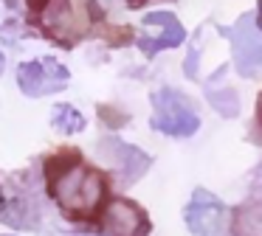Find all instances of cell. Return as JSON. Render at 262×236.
I'll return each instance as SVG.
<instances>
[{"mask_svg":"<svg viewBox=\"0 0 262 236\" xmlns=\"http://www.w3.org/2000/svg\"><path fill=\"white\" fill-rule=\"evenodd\" d=\"M46 177L54 202L71 219H88L102 208L104 191H107L104 177L102 172L82 160L79 152H59L48 157Z\"/></svg>","mask_w":262,"mask_h":236,"instance_id":"cell-1","label":"cell"},{"mask_svg":"<svg viewBox=\"0 0 262 236\" xmlns=\"http://www.w3.org/2000/svg\"><path fill=\"white\" fill-rule=\"evenodd\" d=\"M152 127L164 135H172V138H186V135L198 132L200 118L198 110L192 107V101L186 96H181L172 87H161L152 93Z\"/></svg>","mask_w":262,"mask_h":236,"instance_id":"cell-2","label":"cell"},{"mask_svg":"<svg viewBox=\"0 0 262 236\" xmlns=\"http://www.w3.org/2000/svg\"><path fill=\"white\" fill-rule=\"evenodd\" d=\"M29 9L40 14L42 31L59 45H74L85 34V20L71 0H29Z\"/></svg>","mask_w":262,"mask_h":236,"instance_id":"cell-3","label":"cell"},{"mask_svg":"<svg viewBox=\"0 0 262 236\" xmlns=\"http://www.w3.org/2000/svg\"><path fill=\"white\" fill-rule=\"evenodd\" d=\"M183 219L194 236H231V211L226 208V202H220L203 188L192 194Z\"/></svg>","mask_w":262,"mask_h":236,"instance_id":"cell-4","label":"cell"},{"mask_svg":"<svg viewBox=\"0 0 262 236\" xmlns=\"http://www.w3.org/2000/svg\"><path fill=\"white\" fill-rule=\"evenodd\" d=\"M231 39L234 67L243 76H262V28L254 20V14H243L237 26L228 31Z\"/></svg>","mask_w":262,"mask_h":236,"instance_id":"cell-5","label":"cell"},{"mask_svg":"<svg viewBox=\"0 0 262 236\" xmlns=\"http://www.w3.org/2000/svg\"><path fill=\"white\" fill-rule=\"evenodd\" d=\"M71 82V73L62 62L51 59V56H42L34 62H23L17 67V84L26 96L31 99H40V96L57 93L65 84Z\"/></svg>","mask_w":262,"mask_h":236,"instance_id":"cell-6","label":"cell"},{"mask_svg":"<svg viewBox=\"0 0 262 236\" xmlns=\"http://www.w3.org/2000/svg\"><path fill=\"white\" fill-rule=\"evenodd\" d=\"M99 230L104 236H149V219L136 202L113 200L99 214Z\"/></svg>","mask_w":262,"mask_h":236,"instance_id":"cell-7","label":"cell"},{"mask_svg":"<svg viewBox=\"0 0 262 236\" xmlns=\"http://www.w3.org/2000/svg\"><path fill=\"white\" fill-rule=\"evenodd\" d=\"M186 39V31L178 22L172 11H152L141 20V31H138V45L147 54H158V51L175 48Z\"/></svg>","mask_w":262,"mask_h":236,"instance_id":"cell-8","label":"cell"},{"mask_svg":"<svg viewBox=\"0 0 262 236\" xmlns=\"http://www.w3.org/2000/svg\"><path fill=\"white\" fill-rule=\"evenodd\" d=\"M99 149H102L104 160H110L116 169H119L121 185H133L149 169V155L147 152L136 149V146L124 144V140H119V138H107Z\"/></svg>","mask_w":262,"mask_h":236,"instance_id":"cell-9","label":"cell"},{"mask_svg":"<svg viewBox=\"0 0 262 236\" xmlns=\"http://www.w3.org/2000/svg\"><path fill=\"white\" fill-rule=\"evenodd\" d=\"M51 124L62 135H74V132H82V129H85V115H82L74 104H57L51 110Z\"/></svg>","mask_w":262,"mask_h":236,"instance_id":"cell-10","label":"cell"},{"mask_svg":"<svg viewBox=\"0 0 262 236\" xmlns=\"http://www.w3.org/2000/svg\"><path fill=\"white\" fill-rule=\"evenodd\" d=\"M206 99L211 101V107H214L217 112H223V115H237L239 112V99L237 93H234L231 87H220L217 90L214 84H206Z\"/></svg>","mask_w":262,"mask_h":236,"instance_id":"cell-11","label":"cell"},{"mask_svg":"<svg viewBox=\"0 0 262 236\" xmlns=\"http://www.w3.org/2000/svg\"><path fill=\"white\" fill-rule=\"evenodd\" d=\"M256 230L262 233V205H248L237 214V236H256Z\"/></svg>","mask_w":262,"mask_h":236,"instance_id":"cell-12","label":"cell"},{"mask_svg":"<svg viewBox=\"0 0 262 236\" xmlns=\"http://www.w3.org/2000/svg\"><path fill=\"white\" fill-rule=\"evenodd\" d=\"M6 208V197H3V188H0V211Z\"/></svg>","mask_w":262,"mask_h":236,"instance_id":"cell-13","label":"cell"},{"mask_svg":"<svg viewBox=\"0 0 262 236\" xmlns=\"http://www.w3.org/2000/svg\"><path fill=\"white\" fill-rule=\"evenodd\" d=\"M3 65H6V56L0 54V73H3Z\"/></svg>","mask_w":262,"mask_h":236,"instance_id":"cell-14","label":"cell"},{"mask_svg":"<svg viewBox=\"0 0 262 236\" xmlns=\"http://www.w3.org/2000/svg\"><path fill=\"white\" fill-rule=\"evenodd\" d=\"M256 22H259V28H262V3H259V20H256Z\"/></svg>","mask_w":262,"mask_h":236,"instance_id":"cell-15","label":"cell"},{"mask_svg":"<svg viewBox=\"0 0 262 236\" xmlns=\"http://www.w3.org/2000/svg\"><path fill=\"white\" fill-rule=\"evenodd\" d=\"M99 3H102V6H110V3H113V0H99Z\"/></svg>","mask_w":262,"mask_h":236,"instance_id":"cell-16","label":"cell"},{"mask_svg":"<svg viewBox=\"0 0 262 236\" xmlns=\"http://www.w3.org/2000/svg\"><path fill=\"white\" fill-rule=\"evenodd\" d=\"M259 115H262V99H259Z\"/></svg>","mask_w":262,"mask_h":236,"instance_id":"cell-17","label":"cell"}]
</instances>
